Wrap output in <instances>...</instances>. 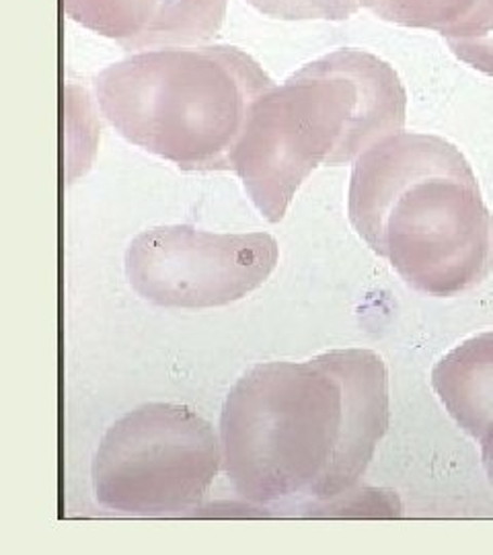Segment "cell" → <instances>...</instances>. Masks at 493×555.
Masks as SVG:
<instances>
[{
    "label": "cell",
    "mask_w": 493,
    "mask_h": 555,
    "mask_svg": "<svg viewBox=\"0 0 493 555\" xmlns=\"http://www.w3.org/2000/svg\"><path fill=\"white\" fill-rule=\"evenodd\" d=\"M348 206L358 235L424 293L454 295L488 261L492 220L469 163L444 139L380 140L355 160Z\"/></svg>",
    "instance_id": "3957f363"
},
{
    "label": "cell",
    "mask_w": 493,
    "mask_h": 555,
    "mask_svg": "<svg viewBox=\"0 0 493 555\" xmlns=\"http://www.w3.org/2000/svg\"><path fill=\"white\" fill-rule=\"evenodd\" d=\"M229 0H163L139 38L121 43L128 52L197 48L215 40Z\"/></svg>",
    "instance_id": "ba28073f"
},
{
    "label": "cell",
    "mask_w": 493,
    "mask_h": 555,
    "mask_svg": "<svg viewBox=\"0 0 493 555\" xmlns=\"http://www.w3.org/2000/svg\"><path fill=\"white\" fill-rule=\"evenodd\" d=\"M405 107L403 82L385 60L336 50L254 103L231 171L261 217L280 222L316 167L358 160L401 132Z\"/></svg>",
    "instance_id": "7a4b0ae2"
},
{
    "label": "cell",
    "mask_w": 493,
    "mask_h": 555,
    "mask_svg": "<svg viewBox=\"0 0 493 555\" xmlns=\"http://www.w3.org/2000/svg\"><path fill=\"white\" fill-rule=\"evenodd\" d=\"M277 241L268 233L220 235L190 224L155 227L132 238L126 276L140 297L171 309L237 302L276 270Z\"/></svg>",
    "instance_id": "8992f818"
},
{
    "label": "cell",
    "mask_w": 493,
    "mask_h": 555,
    "mask_svg": "<svg viewBox=\"0 0 493 555\" xmlns=\"http://www.w3.org/2000/svg\"><path fill=\"white\" fill-rule=\"evenodd\" d=\"M265 17L282 21H343L360 11V0H247Z\"/></svg>",
    "instance_id": "30bf717a"
},
{
    "label": "cell",
    "mask_w": 493,
    "mask_h": 555,
    "mask_svg": "<svg viewBox=\"0 0 493 555\" xmlns=\"http://www.w3.org/2000/svg\"><path fill=\"white\" fill-rule=\"evenodd\" d=\"M387 422V373L368 350L257 364L222 405V472L254 504L325 502L366 472Z\"/></svg>",
    "instance_id": "6da1fadb"
},
{
    "label": "cell",
    "mask_w": 493,
    "mask_h": 555,
    "mask_svg": "<svg viewBox=\"0 0 493 555\" xmlns=\"http://www.w3.org/2000/svg\"><path fill=\"white\" fill-rule=\"evenodd\" d=\"M378 20L440 34L454 56L493 77V0H360Z\"/></svg>",
    "instance_id": "52a82bcc"
},
{
    "label": "cell",
    "mask_w": 493,
    "mask_h": 555,
    "mask_svg": "<svg viewBox=\"0 0 493 555\" xmlns=\"http://www.w3.org/2000/svg\"><path fill=\"white\" fill-rule=\"evenodd\" d=\"M163 0H64L68 20L103 38L126 41L139 38L155 17Z\"/></svg>",
    "instance_id": "9c48e42d"
},
{
    "label": "cell",
    "mask_w": 493,
    "mask_h": 555,
    "mask_svg": "<svg viewBox=\"0 0 493 555\" xmlns=\"http://www.w3.org/2000/svg\"><path fill=\"white\" fill-rule=\"evenodd\" d=\"M222 449L210 422L176 403H144L99 442L93 490L126 515H176L197 506L215 483Z\"/></svg>",
    "instance_id": "5b68a950"
},
{
    "label": "cell",
    "mask_w": 493,
    "mask_h": 555,
    "mask_svg": "<svg viewBox=\"0 0 493 555\" xmlns=\"http://www.w3.org/2000/svg\"><path fill=\"white\" fill-rule=\"evenodd\" d=\"M274 80L235 46L144 50L99 73V109L124 139L183 171H231Z\"/></svg>",
    "instance_id": "277c9868"
}]
</instances>
